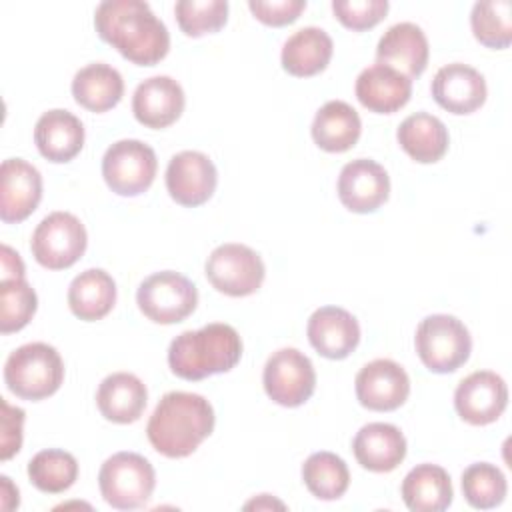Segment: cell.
<instances>
[{"label":"cell","instance_id":"6da1fadb","mask_svg":"<svg viewBox=\"0 0 512 512\" xmlns=\"http://www.w3.org/2000/svg\"><path fill=\"white\" fill-rule=\"evenodd\" d=\"M94 26L104 42L138 66H154L170 50L166 24L142 0L100 2Z\"/></svg>","mask_w":512,"mask_h":512},{"label":"cell","instance_id":"7a4b0ae2","mask_svg":"<svg viewBox=\"0 0 512 512\" xmlns=\"http://www.w3.org/2000/svg\"><path fill=\"white\" fill-rule=\"evenodd\" d=\"M214 422V408L204 396L174 390L156 404L146 436L162 456L186 458L212 434Z\"/></svg>","mask_w":512,"mask_h":512},{"label":"cell","instance_id":"3957f363","mask_svg":"<svg viewBox=\"0 0 512 512\" xmlns=\"http://www.w3.org/2000/svg\"><path fill=\"white\" fill-rule=\"evenodd\" d=\"M242 356V340L230 324L212 322L178 334L168 348V366L182 380H202L230 372Z\"/></svg>","mask_w":512,"mask_h":512},{"label":"cell","instance_id":"277c9868","mask_svg":"<svg viewBox=\"0 0 512 512\" xmlns=\"http://www.w3.org/2000/svg\"><path fill=\"white\" fill-rule=\"evenodd\" d=\"M62 380V356L46 342H30L16 348L4 364V382L22 400H44L58 392Z\"/></svg>","mask_w":512,"mask_h":512},{"label":"cell","instance_id":"5b68a950","mask_svg":"<svg viewBox=\"0 0 512 512\" xmlns=\"http://www.w3.org/2000/svg\"><path fill=\"white\" fill-rule=\"evenodd\" d=\"M416 354L434 374H450L464 366L472 352V338L462 320L432 314L420 320L414 336Z\"/></svg>","mask_w":512,"mask_h":512},{"label":"cell","instance_id":"8992f818","mask_svg":"<svg viewBox=\"0 0 512 512\" xmlns=\"http://www.w3.org/2000/svg\"><path fill=\"white\" fill-rule=\"evenodd\" d=\"M104 502L116 510L142 508L156 486L154 466L136 452L112 454L98 472Z\"/></svg>","mask_w":512,"mask_h":512},{"label":"cell","instance_id":"52a82bcc","mask_svg":"<svg viewBox=\"0 0 512 512\" xmlns=\"http://www.w3.org/2000/svg\"><path fill=\"white\" fill-rule=\"evenodd\" d=\"M136 302L148 320L156 324H176L196 310L198 290L184 274L162 270L142 280Z\"/></svg>","mask_w":512,"mask_h":512},{"label":"cell","instance_id":"ba28073f","mask_svg":"<svg viewBox=\"0 0 512 512\" xmlns=\"http://www.w3.org/2000/svg\"><path fill=\"white\" fill-rule=\"evenodd\" d=\"M88 246L84 224L70 212H52L36 226L30 240L34 260L48 270L74 266Z\"/></svg>","mask_w":512,"mask_h":512},{"label":"cell","instance_id":"9c48e42d","mask_svg":"<svg viewBox=\"0 0 512 512\" xmlns=\"http://www.w3.org/2000/svg\"><path fill=\"white\" fill-rule=\"evenodd\" d=\"M208 282L222 294L242 298L254 294L266 276V266L258 252L246 244L228 242L216 246L204 266Z\"/></svg>","mask_w":512,"mask_h":512},{"label":"cell","instance_id":"30bf717a","mask_svg":"<svg viewBox=\"0 0 512 512\" xmlns=\"http://www.w3.org/2000/svg\"><path fill=\"white\" fill-rule=\"evenodd\" d=\"M158 170L156 152L142 140H118L102 158V176L118 196H138L146 192Z\"/></svg>","mask_w":512,"mask_h":512},{"label":"cell","instance_id":"8fae6325","mask_svg":"<svg viewBox=\"0 0 512 512\" xmlns=\"http://www.w3.org/2000/svg\"><path fill=\"white\" fill-rule=\"evenodd\" d=\"M262 384L272 402L296 408L308 402L314 394L316 372L304 352L296 348H280L266 360Z\"/></svg>","mask_w":512,"mask_h":512},{"label":"cell","instance_id":"7c38bea8","mask_svg":"<svg viewBox=\"0 0 512 512\" xmlns=\"http://www.w3.org/2000/svg\"><path fill=\"white\" fill-rule=\"evenodd\" d=\"M218 172L214 162L198 150L174 154L166 168V190L170 198L188 208L202 206L216 190Z\"/></svg>","mask_w":512,"mask_h":512},{"label":"cell","instance_id":"4fadbf2b","mask_svg":"<svg viewBox=\"0 0 512 512\" xmlns=\"http://www.w3.org/2000/svg\"><path fill=\"white\" fill-rule=\"evenodd\" d=\"M508 406V388L502 376L490 370L468 374L454 392V408L458 416L472 426L496 422Z\"/></svg>","mask_w":512,"mask_h":512},{"label":"cell","instance_id":"5bb4252c","mask_svg":"<svg viewBox=\"0 0 512 512\" xmlns=\"http://www.w3.org/2000/svg\"><path fill=\"white\" fill-rule=\"evenodd\" d=\"M356 398L374 412H390L400 408L410 396V378L406 370L388 358H376L356 374Z\"/></svg>","mask_w":512,"mask_h":512},{"label":"cell","instance_id":"9a60e30c","mask_svg":"<svg viewBox=\"0 0 512 512\" xmlns=\"http://www.w3.org/2000/svg\"><path fill=\"white\" fill-rule=\"evenodd\" d=\"M336 190L350 212L370 214L388 200L390 176L382 164L370 158H356L342 166Z\"/></svg>","mask_w":512,"mask_h":512},{"label":"cell","instance_id":"2e32d148","mask_svg":"<svg viewBox=\"0 0 512 512\" xmlns=\"http://www.w3.org/2000/svg\"><path fill=\"white\" fill-rule=\"evenodd\" d=\"M42 200V176L24 158H8L0 166V218L6 224L26 220Z\"/></svg>","mask_w":512,"mask_h":512},{"label":"cell","instance_id":"e0dca14e","mask_svg":"<svg viewBox=\"0 0 512 512\" xmlns=\"http://www.w3.org/2000/svg\"><path fill=\"white\" fill-rule=\"evenodd\" d=\"M430 92L440 108L460 116L476 112L488 96L484 76L462 62L442 66L432 78Z\"/></svg>","mask_w":512,"mask_h":512},{"label":"cell","instance_id":"ac0fdd59","mask_svg":"<svg viewBox=\"0 0 512 512\" xmlns=\"http://www.w3.org/2000/svg\"><path fill=\"white\" fill-rule=\"evenodd\" d=\"M312 348L330 360L350 356L360 344L358 320L340 306H322L312 312L306 326Z\"/></svg>","mask_w":512,"mask_h":512},{"label":"cell","instance_id":"d6986e66","mask_svg":"<svg viewBox=\"0 0 512 512\" xmlns=\"http://www.w3.org/2000/svg\"><path fill=\"white\" fill-rule=\"evenodd\" d=\"M186 106L182 86L170 76H152L140 82L132 96L134 118L146 128H168L174 124Z\"/></svg>","mask_w":512,"mask_h":512},{"label":"cell","instance_id":"ffe728a7","mask_svg":"<svg viewBox=\"0 0 512 512\" xmlns=\"http://www.w3.org/2000/svg\"><path fill=\"white\" fill-rule=\"evenodd\" d=\"M428 40L414 22H398L390 26L376 46L378 64H386L404 76L418 78L428 66Z\"/></svg>","mask_w":512,"mask_h":512},{"label":"cell","instance_id":"44dd1931","mask_svg":"<svg viewBox=\"0 0 512 512\" xmlns=\"http://www.w3.org/2000/svg\"><path fill=\"white\" fill-rule=\"evenodd\" d=\"M358 102L376 114H394L408 104L412 96V80L402 72L386 66L372 64L356 78Z\"/></svg>","mask_w":512,"mask_h":512},{"label":"cell","instance_id":"7402d4cb","mask_svg":"<svg viewBox=\"0 0 512 512\" xmlns=\"http://www.w3.org/2000/svg\"><path fill=\"white\" fill-rule=\"evenodd\" d=\"M352 452L362 468L392 472L406 458V438L394 424L370 422L356 432Z\"/></svg>","mask_w":512,"mask_h":512},{"label":"cell","instance_id":"603a6c76","mask_svg":"<svg viewBox=\"0 0 512 512\" xmlns=\"http://www.w3.org/2000/svg\"><path fill=\"white\" fill-rule=\"evenodd\" d=\"M34 142L46 160L64 164L80 154L84 146V126L72 112L54 108L38 118Z\"/></svg>","mask_w":512,"mask_h":512},{"label":"cell","instance_id":"cb8c5ba5","mask_svg":"<svg viewBox=\"0 0 512 512\" xmlns=\"http://www.w3.org/2000/svg\"><path fill=\"white\" fill-rule=\"evenodd\" d=\"M148 402L144 382L130 372H114L106 376L96 390V406L100 414L114 424L136 422Z\"/></svg>","mask_w":512,"mask_h":512},{"label":"cell","instance_id":"d4e9b609","mask_svg":"<svg viewBox=\"0 0 512 512\" xmlns=\"http://www.w3.org/2000/svg\"><path fill=\"white\" fill-rule=\"evenodd\" d=\"M334 42L326 30L318 26H304L296 30L282 46V68L296 76L308 78L322 72L332 58Z\"/></svg>","mask_w":512,"mask_h":512},{"label":"cell","instance_id":"484cf974","mask_svg":"<svg viewBox=\"0 0 512 512\" xmlns=\"http://www.w3.org/2000/svg\"><path fill=\"white\" fill-rule=\"evenodd\" d=\"M402 500L412 512H442L452 504V482L438 464H418L402 480Z\"/></svg>","mask_w":512,"mask_h":512},{"label":"cell","instance_id":"4316f807","mask_svg":"<svg viewBox=\"0 0 512 512\" xmlns=\"http://www.w3.org/2000/svg\"><path fill=\"white\" fill-rule=\"evenodd\" d=\"M400 148L420 164L438 162L448 150V128L428 112H416L404 118L396 130Z\"/></svg>","mask_w":512,"mask_h":512},{"label":"cell","instance_id":"83f0119b","mask_svg":"<svg viewBox=\"0 0 512 512\" xmlns=\"http://www.w3.org/2000/svg\"><path fill=\"white\" fill-rule=\"evenodd\" d=\"M116 304V282L102 268L80 272L68 286V306L84 322L104 318Z\"/></svg>","mask_w":512,"mask_h":512},{"label":"cell","instance_id":"f1b7e54d","mask_svg":"<svg viewBox=\"0 0 512 512\" xmlns=\"http://www.w3.org/2000/svg\"><path fill=\"white\" fill-rule=\"evenodd\" d=\"M310 130L318 148L326 152H346L358 142L362 122L348 102L330 100L316 112Z\"/></svg>","mask_w":512,"mask_h":512},{"label":"cell","instance_id":"f546056e","mask_svg":"<svg viewBox=\"0 0 512 512\" xmlns=\"http://www.w3.org/2000/svg\"><path fill=\"white\" fill-rule=\"evenodd\" d=\"M72 96L90 112H106L122 100L124 80L110 64L94 62L74 74Z\"/></svg>","mask_w":512,"mask_h":512},{"label":"cell","instance_id":"4dcf8cb0","mask_svg":"<svg viewBox=\"0 0 512 512\" xmlns=\"http://www.w3.org/2000/svg\"><path fill=\"white\" fill-rule=\"evenodd\" d=\"M302 480L318 500H338L350 486V472L340 456L324 450L304 460Z\"/></svg>","mask_w":512,"mask_h":512},{"label":"cell","instance_id":"1f68e13d","mask_svg":"<svg viewBox=\"0 0 512 512\" xmlns=\"http://www.w3.org/2000/svg\"><path fill=\"white\" fill-rule=\"evenodd\" d=\"M28 478L34 488L46 494H60L68 490L78 478L76 458L58 448L40 450L28 462Z\"/></svg>","mask_w":512,"mask_h":512},{"label":"cell","instance_id":"d6a6232c","mask_svg":"<svg viewBox=\"0 0 512 512\" xmlns=\"http://www.w3.org/2000/svg\"><path fill=\"white\" fill-rule=\"evenodd\" d=\"M470 26L474 38L486 48H508L512 42V4L508 0L476 2L470 14Z\"/></svg>","mask_w":512,"mask_h":512},{"label":"cell","instance_id":"836d02e7","mask_svg":"<svg viewBox=\"0 0 512 512\" xmlns=\"http://www.w3.org/2000/svg\"><path fill=\"white\" fill-rule=\"evenodd\" d=\"M508 492L506 476L490 462L470 464L462 472V494L472 508L490 510L504 502Z\"/></svg>","mask_w":512,"mask_h":512},{"label":"cell","instance_id":"e575fe53","mask_svg":"<svg viewBox=\"0 0 512 512\" xmlns=\"http://www.w3.org/2000/svg\"><path fill=\"white\" fill-rule=\"evenodd\" d=\"M38 308V296L26 278L0 280V332L22 330Z\"/></svg>","mask_w":512,"mask_h":512},{"label":"cell","instance_id":"d590c367","mask_svg":"<svg viewBox=\"0 0 512 512\" xmlns=\"http://www.w3.org/2000/svg\"><path fill=\"white\" fill-rule=\"evenodd\" d=\"M180 30L190 38L218 32L228 20L226 0H180L174 4Z\"/></svg>","mask_w":512,"mask_h":512},{"label":"cell","instance_id":"8d00e7d4","mask_svg":"<svg viewBox=\"0 0 512 512\" xmlns=\"http://www.w3.org/2000/svg\"><path fill=\"white\" fill-rule=\"evenodd\" d=\"M390 4L388 0H334V16L350 30H368L384 20Z\"/></svg>","mask_w":512,"mask_h":512},{"label":"cell","instance_id":"74e56055","mask_svg":"<svg viewBox=\"0 0 512 512\" xmlns=\"http://www.w3.org/2000/svg\"><path fill=\"white\" fill-rule=\"evenodd\" d=\"M248 8L266 26H286L304 12L306 0H250Z\"/></svg>","mask_w":512,"mask_h":512},{"label":"cell","instance_id":"f35d334b","mask_svg":"<svg viewBox=\"0 0 512 512\" xmlns=\"http://www.w3.org/2000/svg\"><path fill=\"white\" fill-rule=\"evenodd\" d=\"M0 460H10L22 448V426H24V410L10 406L4 398H0Z\"/></svg>","mask_w":512,"mask_h":512},{"label":"cell","instance_id":"ab89813d","mask_svg":"<svg viewBox=\"0 0 512 512\" xmlns=\"http://www.w3.org/2000/svg\"><path fill=\"white\" fill-rule=\"evenodd\" d=\"M26 268L18 252H14L10 246L0 248V280H16L24 278Z\"/></svg>","mask_w":512,"mask_h":512},{"label":"cell","instance_id":"60d3db41","mask_svg":"<svg viewBox=\"0 0 512 512\" xmlns=\"http://www.w3.org/2000/svg\"><path fill=\"white\" fill-rule=\"evenodd\" d=\"M0 496H2V510H14L18 508L20 504V498H18V488L10 482L8 476H0Z\"/></svg>","mask_w":512,"mask_h":512},{"label":"cell","instance_id":"b9f144b4","mask_svg":"<svg viewBox=\"0 0 512 512\" xmlns=\"http://www.w3.org/2000/svg\"><path fill=\"white\" fill-rule=\"evenodd\" d=\"M274 506H276V508H284L282 502H278V500H274V498L270 500V494H260L258 500L248 502L244 508H246V510H250V508H256V510H258V508H274Z\"/></svg>","mask_w":512,"mask_h":512}]
</instances>
